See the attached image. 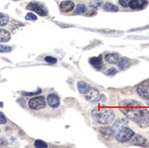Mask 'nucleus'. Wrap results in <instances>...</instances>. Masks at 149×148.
I'll return each mask as SVG.
<instances>
[{
    "instance_id": "1",
    "label": "nucleus",
    "mask_w": 149,
    "mask_h": 148,
    "mask_svg": "<svg viewBox=\"0 0 149 148\" xmlns=\"http://www.w3.org/2000/svg\"><path fill=\"white\" fill-rule=\"evenodd\" d=\"M121 112L127 118L137 124L140 127L146 128L149 126V111L143 108H125Z\"/></svg>"
},
{
    "instance_id": "2",
    "label": "nucleus",
    "mask_w": 149,
    "mask_h": 148,
    "mask_svg": "<svg viewBox=\"0 0 149 148\" xmlns=\"http://www.w3.org/2000/svg\"><path fill=\"white\" fill-rule=\"evenodd\" d=\"M92 116H93V120L95 122H97L98 124L107 125V124H112L113 122L115 114L112 109H105V108L97 109V108H95L92 112Z\"/></svg>"
},
{
    "instance_id": "3",
    "label": "nucleus",
    "mask_w": 149,
    "mask_h": 148,
    "mask_svg": "<svg viewBox=\"0 0 149 148\" xmlns=\"http://www.w3.org/2000/svg\"><path fill=\"white\" fill-rule=\"evenodd\" d=\"M134 134H135L134 132L126 126L121 129L120 131H118L117 133H115V139L119 143H126L134 137Z\"/></svg>"
},
{
    "instance_id": "4",
    "label": "nucleus",
    "mask_w": 149,
    "mask_h": 148,
    "mask_svg": "<svg viewBox=\"0 0 149 148\" xmlns=\"http://www.w3.org/2000/svg\"><path fill=\"white\" fill-rule=\"evenodd\" d=\"M27 9L31 10V11H34L36 12L37 14H38L40 16H47L48 15V9L42 3L40 2H37V1H32L30 2L28 6H27Z\"/></svg>"
},
{
    "instance_id": "5",
    "label": "nucleus",
    "mask_w": 149,
    "mask_h": 148,
    "mask_svg": "<svg viewBox=\"0 0 149 148\" xmlns=\"http://www.w3.org/2000/svg\"><path fill=\"white\" fill-rule=\"evenodd\" d=\"M45 106H46V101H45L44 97H42V96L31 98L29 101V107L31 110L38 111L45 108Z\"/></svg>"
},
{
    "instance_id": "6",
    "label": "nucleus",
    "mask_w": 149,
    "mask_h": 148,
    "mask_svg": "<svg viewBox=\"0 0 149 148\" xmlns=\"http://www.w3.org/2000/svg\"><path fill=\"white\" fill-rule=\"evenodd\" d=\"M85 98L91 102H96L100 101V93L98 90L94 88H90L88 92L85 93Z\"/></svg>"
},
{
    "instance_id": "7",
    "label": "nucleus",
    "mask_w": 149,
    "mask_h": 148,
    "mask_svg": "<svg viewBox=\"0 0 149 148\" xmlns=\"http://www.w3.org/2000/svg\"><path fill=\"white\" fill-rule=\"evenodd\" d=\"M47 102H48L49 106L51 107V108H53V109L59 107V105H60L59 96H58L57 94H55V93L49 94L48 97H47Z\"/></svg>"
},
{
    "instance_id": "8",
    "label": "nucleus",
    "mask_w": 149,
    "mask_h": 148,
    "mask_svg": "<svg viewBox=\"0 0 149 148\" xmlns=\"http://www.w3.org/2000/svg\"><path fill=\"white\" fill-rule=\"evenodd\" d=\"M128 124V122L127 120L125 119H118L116 122H114L113 126H112V129L113 131V133H117L118 131H120L121 129H123V128L126 127Z\"/></svg>"
},
{
    "instance_id": "9",
    "label": "nucleus",
    "mask_w": 149,
    "mask_h": 148,
    "mask_svg": "<svg viewBox=\"0 0 149 148\" xmlns=\"http://www.w3.org/2000/svg\"><path fill=\"white\" fill-rule=\"evenodd\" d=\"M116 64H117V66L120 69L125 70V69H127L129 67L131 66V60H129L128 58L123 57V58H119V60Z\"/></svg>"
},
{
    "instance_id": "10",
    "label": "nucleus",
    "mask_w": 149,
    "mask_h": 148,
    "mask_svg": "<svg viewBox=\"0 0 149 148\" xmlns=\"http://www.w3.org/2000/svg\"><path fill=\"white\" fill-rule=\"evenodd\" d=\"M147 5V0H132L129 8L132 9H142Z\"/></svg>"
},
{
    "instance_id": "11",
    "label": "nucleus",
    "mask_w": 149,
    "mask_h": 148,
    "mask_svg": "<svg viewBox=\"0 0 149 148\" xmlns=\"http://www.w3.org/2000/svg\"><path fill=\"white\" fill-rule=\"evenodd\" d=\"M136 92L142 98L149 101V87L148 86H145V85L138 86L136 89Z\"/></svg>"
},
{
    "instance_id": "12",
    "label": "nucleus",
    "mask_w": 149,
    "mask_h": 148,
    "mask_svg": "<svg viewBox=\"0 0 149 148\" xmlns=\"http://www.w3.org/2000/svg\"><path fill=\"white\" fill-rule=\"evenodd\" d=\"M90 63L93 68H95L96 69H101L102 68V56H98V57H93L90 59Z\"/></svg>"
},
{
    "instance_id": "13",
    "label": "nucleus",
    "mask_w": 149,
    "mask_h": 148,
    "mask_svg": "<svg viewBox=\"0 0 149 148\" xmlns=\"http://www.w3.org/2000/svg\"><path fill=\"white\" fill-rule=\"evenodd\" d=\"M60 8L62 12H70L74 8V3L70 0L62 1L60 5Z\"/></svg>"
},
{
    "instance_id": "14",
    "label": "nucleus",
    "mask_w": 149,
    "mask_h": 148,
    "mask_svg": "<svg viewBox=\"0 0 149 148\" xmlns=\"http://www.w3.org/2000/svg\"><path fill=\"white\" fill-rule=\"evenodd\" d=\"M119 54L116 53V52H110V53H107L104 57L105 60L110 63V64H116L119 60Z\"/></svg>"
},
{
    "instance_id": "15",
    "label": "nucleus",
    "mask_w": 149,
    "mask_h": 148,
    "mask_svg": "<svg viewBox=\"0 0 149 148\" xmlns=\"http://www.w3.org/2000/svg\"><path fill=\"white\" fill-rule=\"evenodd\" d=\"M131 140H132L133 145H140V146H145L146 143V140L142 135H140V134H136V135L134 134V137Z\"/></svg>"
},
{
    "instance_id": "16",
    "label": "nucleus",
    "mask_w": 149,
    "mask_h": 148,
    "mask_svg": "<svg viewBox=\"0 0 149 148\" xmlns=\"http://www.w3.org/2000/svg\"><path fill=\"white\" fill-rule=\"evenodd\" d=\"M77 88H78V91H79L81 93L85 94L91 87L85 81H79L77 83Z\"/></svg>"
},
{
    "instance_id": "17",
    "label": "nucleus",
    "mask_w": 149,
    "mask_h": 148,
    "mask_svg": "<svg viewBox=\"0 0 149 148\" xmlns=\"http://www.w3.org/2000/svg\"><path fill=\"white\" fill-rule=\"evenodd\" d=\"M119 105L121 106H141L142 104L137 101H135V100H124V101H122Z\"/></svg>"
},
{
    "instance_id": "18",
    "label": "nucleus",
    "mask_w": 149,
    "mask_h": 148,
    "mask_svg": "<svg viewBox=\"0 0 149 148\" xmlns=\"http://www.w3.org/2000/svg\"><path fill=\"white\" fill-rule=\"evenodd\" d=\"M10 38H11V36H10V33L8 31L0 28V43L9 41Z\"/></svg>"
},
{
    "instance_id": "19",
    "label": "nucleus",
    "mask_w": 149,
    "mask_h": 148,
    "mask_svg": "<svg viewBox=\"0 0 149 148\" xmlns=\"http://www.w3.org/2000/svg\"><path fill=\"white\" fill-rule=\"evenodd\" d=\"M103 10L106 12H117L119 10V8H118V6H115L114 4L107 2L103 5Z\"/></svg>"
},
{
    "instance_id": "20",
    "label": "nucleus",
    "mask_w": 149,
    "mask_h": 148,
    "mask_svg": "<svg viewBox=\"0 0 149 148\" xmlns=\"http://www.w3.org/2000/svg\"><path fill=\"white\" fill-rule=\"evenodd\" d=\"M99 132L102 134L103 136H112L113 134L114 133L113 129H112V127H108V126L100 128Z\"/></svg>"
},
{
    "instance_id": "21",
    "label": "nucleus",
    "mask_w": 149,
    "mask_h": 148,
    "mask_svg": "<svg viewBox=\"0 0 149 148\" xmlns=\"http://www.w3.org/2000/svg\"><path fill=\"white\" fill-rule=\"evenodd\" d=\"M90 6L93 8H100L101 6H102L103 5V1L102 0H91L90 1Z\"/></svg>"
},
{
    "instance_id": "22",
    "label": "nucleus",
    "mask_w": 149,
    "mask_h": 148,
    "mask_svg": "<svg viewBox=\"0 0 149 148\" xmlns=\"http://www.w3.org/2000/svg\"><path fill=\"white\" fill-rule=\"evenodd\" d=\"M9 21V17L3 13H0V26H6Z\"/></svg>"
},
{
    "instance_id": "23",
    "label": "nucleus",
    "mask_w": 149,
    "mask_h": 148,
    "mask_svg": "<svg viewBox=\"0 0 149 148\" xmlns=\"http://www.w3.org/2000/svg\"><path fill=\"white\" fill-rule=\"evenodd\" d=\"M85 11H86V6H85V5L79 4V5H77L74 13H75V14H82V13H84Z\"/></svg>"
},
{
    "instance_id": "24",
    "label": "nucleus",
    "mask_w": 149,
    "mask_h": 148,
    "mask_svg": "<svg viewBox=\"0 0 149 148\" xmlns=\"http://www.w3.org/2000/svg\"><path fill=\"white\" fill-rule=\"evenodd\" d=\"M35 146L38 148H46L48 147V145L41 140H37L35 142Z\"/></svg>"
},
{
    "instance_id": "25",
    "label": "nucleus",
    "mask_w": 149,
    "mask_h": 148,
    "mask_svg": "<svg viewBox=\"0 0 149 148\" xmlns=\"http://www.w3.org/2000/svg\"><path fill=\"white\" fill-rule=\"evenodd\" d=\"M9 51H11V48L9 46H6V45L0 44V52L5 53V52H9Z\"/></svg>"
},
{
    "instance_id": "26",
    "label": "nucleus",
    "mask_w": 149,
    "mask_h": 148,
    "mask_svg": "<svg viewBox=\"0 0 149 148\" xmlns=\"http://www.w3.org/2000/svg\"><path fill=\"white\" fill-rule=\"evenodd\" d=\"M25 18L27 19V20H37V16L35 14H33V13L29 12L26 15Z\"/></svg>"
},
{
    "instance_id": "27",
    "label": "nucleus",
    "mask_w": 149,
    "mask_h": 148,
    "mask_svg": "<svg viewBox=\"0 0 149 148\" xmlns=\"http://www.w3.org/2000/svg\"><path fill=\"white\" fill-rule=\"evenodd\" d=\"M45 61L48 62V63H49V64H55V63L57 62V60L55 59V58H53V57L48 56V57L45 58Z\"/></svg>"
},
{
    "instance_id": "28",
    "label": "nucleus",
    "mask_w": 149,
    "mask_h": 148,
    "mask_svg": "<svg viewBox=\"0 0 149 148\" xmlns=\"http://www.w3.org/2000/svg\"><path fill=\"white\" fill-rule=\"evenodd\" d=\"M131 1L132 0H119V3L122 6H124V8H128Z\"/></svg>"
},
{
    "instance_id": "29",
    "label": "nucleus",
    "mask_w": 149,
    "mask_h": 148,
    "mask_svg": "<svg viewBox=\"0 0 149 148\" xmlns=\"http://www.w3.org/2000/svg\"><path fill=\"white\" fill-rule=\"evenodd\" d=\"M116 73H117V70H116L114 68H111L107 70V75H109V76H113Z\"/></svg>"
},
{
    "instance_id": "30",
    "label": "nucleus",
    "mask_w": 149,
    "mask_h": 148,
    "mask_svg": "<svg viewBox=\"0 0 149 148\" xmlns=\"http://www.w3.org/2000/svg\"><path fill=\"white\" fill-rule=\"evenodd\" d=\"M6 123V119L5 117V115L0 112V124H5Z\"/></svg>"
},
{
    "instance_id": "31",
    "label": "nucleus",
    "mask_w": 149,
    "mask_h": 148,
    "mask_svg": "<svg viewBox=\"0 0 149 148\" xmlns=\"http://www.w3.org/2000/svg\"><path fill=\"white\" fill-rule=\"evenodd\" d=\"M40 92H41V90L38 89V92H23V94L26 95V96H29V95H36V94H38V93H40Z\"/></svg>"
},
{
    "instance_id": "32",
    "label": "nucleus",
    "mask_w": 149,
    "mask_h": 148,
    "mask_svg": "<svg viewBox=\"0 0 149 148\" xmlns=\"http://www.w3.org/2000/svg\"><path fill=\"white\" fill-rule=\"evenodd\" d=\"M148 87H149V83H148Z\"/></svg>"
}]
</instances>
